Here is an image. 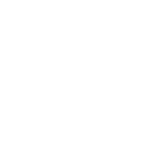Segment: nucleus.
Masks as SVG:
<instances>
[]
</instances>
